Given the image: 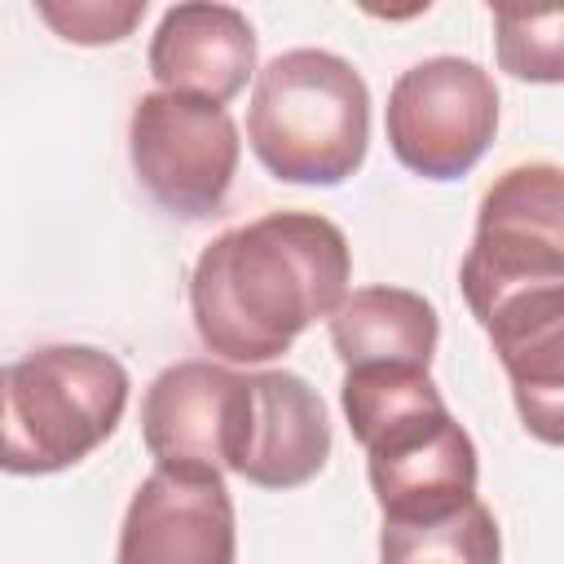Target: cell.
Listing matches in <instances>:
<instances>
[{"instance_id": "obj_1", "label": "cell", "mask_w": 564, "mask_h": 564, "mask_svg": "<svg viewBox=\"0 0 564 564\" xmlns=\"http://www.w3.org/2000/svg\"><path fill=\"white\" fill-rule=\"evenodd\" d=\"M352 251L317 212H264L216 234L189 273V313L203 348L229 366L282 357L348 295Z\"/></svg>"}, {"instance_id": "obj_2", "label": "cell", "mask_w": 564, "mask_h": 564, "mask_svg": "<svg viewBox=\"0 0 564 564\" xmlns=\"http://www.w3.org/2000/svg\"><path fill=\"white\" fill-rule=\"evenodd\" d=\"M247 141L286 185H344L370 150V88L330 48H286L256 70Z\"/></svg>"}, {"instance_id": "obj_3", "label": "cell", "mask_w": 564, "mask_h": 564, "mask_svg": "<svg viewBox=\"0 0 564 564\" xmlns=\"http://www.w3.org/2000/svg\"><path fill=\"white\" fill-rule=\"evenodd\" d=\"M128 370L97 344H48L0 361V471L53 476L115 436Z\"/></svg>"}, {"instance_id": "obj_4", "label": "cell", "mask_w": 564, "mask_h": 564, "mask_svg": "<svg viewBox=\"0 0 564 564\" xmlns=\"http://www.w3.org/2000/svg\"><path fill=\"white\" fill-rule=\"evenodd\" d=\"M458 286L476 322L520 295L564 286V172L555 163L507 167L485 189Z\"/></svg>"}, {"instance_id": "obj_5", "label": "cell", "mask_w": 564, "mask_h": 564, "mask_svg": "<svg viewBox=\"0 0 564 564\" xmlns=\"http://www.w3.org/2000/svg\"><path fill=\"white\" fill-rule=\"evenodd\" d=\"M383 132L401 167L423 181L467 176L498 132V84L471 57H423L388 88Z\"/></svg>"}, {"instance_id": "obj_6", "label": "cell", "mask_w": 564, "mask_h": 564, "mask_svg": "<svg viewBox=\"0 0 564 564\" xmlns=\"http://www.w3.org/2000/svg\"><path fill=\"white\" fill-rule=\"evenodd\" d=\"M128 154L141 189L176 220H207L225 207L242 137L225 106L185 93H145L128 119Z\"/></svg>"}, {"instance_id": "obj_7", "label": "cell", "mask_w": 564, "mask_h": 564, "mask_svg": "<svg viewBox=\"0 0 564 564\" xmlns=\"http://www.w3.org/2000/svg\"><path fill=\"white\" fill-rule=\"evenodd\" d=\"M361 449L383 520H427L476 498L480 454L445 401L397 414Z\"/></svg>"}, {"instance_id": "obj_8", "label": "cell", "mask_w": 564, "mask_h": 564, "mask_svg": "<svg viewBox=\"0 0 564 564\" xmlns=\"http://www.w3.org/2000/svg\"><path fill=\"white\" fill-rule=\"evenodd\" d=\"M251 379L225 361L189 357L159 370L141 397V441L159 467L234 471Z\"/></svg>"}, {"instance_id": "obj_9", "label": "cell", "mask_w": 564, "mask_h": 564, "mask_svg": "<svg viewBox=\"0 0 564 564\" xmlns=\"http://www.w3.org/2000/svg\"><path fill=\"white\" fill-rule=\"evenodd\" d=\"M115 564H238V520L220 471L154 467L119 524Z\"/></svg>"}, {"instance_id": "obj_10", "label": "cell", "mask_w": 564, "mask_h": 564, "mask_svg": "<svg viewBox=\"0 0 564 564\" xmlns=\"http://www.w3.org/2000/svg\"><path fill=\"white\" fill-rule=\"evenodd\" d=\"M256 26L242 9L185 0L163 9L145 62L159 93H185L225 106L247 88V79H256Z\"/></svg>"}, {"instance_id": "obj_11", "label": "cell", "mask_w": 564, "mask_h": 564, "mask_svg": "<svg viewBox=\"0 0 564 564\" xmlns=\"http://www.w3.org/2000/svg\"><path fill=\"white\" fill-rule=\"evenodd\" d=\"M251 405L234 476L256 489H300L330 458V414L295 370H251Z\"/></svg>"}, {"instance_id": "obj_12", "label": "cell", "mask_w": 564, "mask_h": 564, "mask_svg": "<svg viewBox=\"0 0 564 564\" xmlns=\"http://www.w3.org/2000/svg\"><path fill=\"white\" fill-rule=\"evenodd\" d=\"M330 348L348 366H432L441 344V317L432 300L410 286H357L326 317Z\"/></svg>"}, {"instance_id": "obj_13", "label": "cell", "mask_w": 564, "mask_h": 564, "mask_svg": "<svg viewBox=\"0 0 564 564\" xmlns=\"http://www.w3.org/2000/svg\"><path fill=\"white\" fill-rule=\"evenodd\" d=\"M379 564H502V533L494 511L471 498L427 520H383Z\"/></svg>"}, {"instance_id": "obj_14", "label": "cell", "mask_w": 564, "mask_h": 564, "mask_svg": "<svg viewBox=\"0 0 564 564\" xmlns=\"http://www.w3.org/2000/svg\"><path fill=\"white\" fill-rule=\"evenodd\" d=\"M445 401L436 379L423 366H397V361H379V366H348L344 383H339V405L348 419L352 441H370L383 423H392L405 410Z\"/></svg>"}, {"instance_id": "obj_15", "label": "cell", "mask_w": 564, "mask_h": 564, "mask_svg": "<svg viewBox=\"0 0 564 564\" xmlns=\"http://www.w3.org/2000/svg\"><path fill=\"white\" fill-rule=\"evenodd\" d=\"M494 53L511 79L560 84L564 79V13L560 9H516L498 4L494 13Z\"/></svg>"}, {"instance_id": "obj_16", "label": "cell", "mask_w": 564, "mask_h": 564, "mask_svg": "<svg viewBox=\"0 0 564 564\" xmlns=\"http://www.w3.org/2000/svg\"><path fill=\"white\" fill-rule=\"evenodd\" d=\"M145 9V0H35V18L66 44L84 48L128 40L141 26Z\"/></svg>"}]
</instances>
